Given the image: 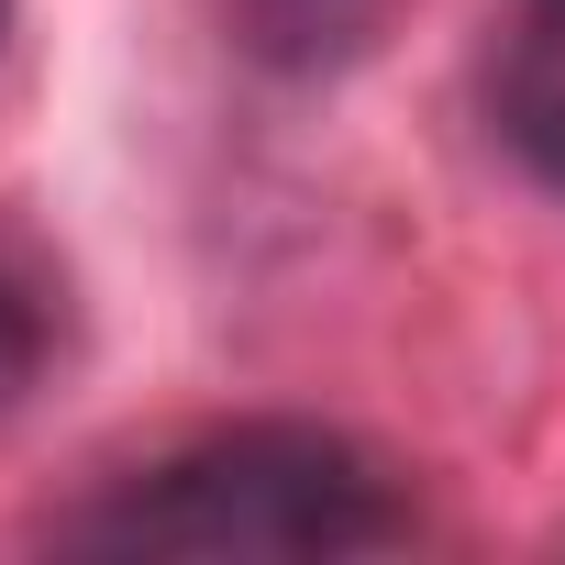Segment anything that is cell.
<instances>
[{
    "instance_id": "5b68a950",
    "label": "cell",
    "mask_w": 565,
    "mask_h": 565,
    "mask_svg": "<svg viewBox=\"0 0 565 565\" xmlns=\"http://www.w3.org/2000/svg\"><path fill=\"white\" fill-rule=\"evenodd\" d=\"M499 56H554L565 67V0H510L499 12Z\"/></svg>"
},
{
    "instance_id": "277c9868",
    "label": "cell",
    "mask_w": 565,
    "mask_h": 565,
    "mask_svg": "<svg viewBox=\"0 0 565 565\" xmlns=\"http://www.w3.org/2000/svg\"><path fill=\"white\" fill-rule=\"evenodd\" d=\"M45 344H56V322H45V289L23 277V255L0 244V411H12V399L45 377Z\"/></svg>"
},
{
    "instance_id": "3957f363",
    "label": "cell",
    "mask_w": 565,
    "mask_h": 565,
    "mask_svg": "<svg viewBox=\"0 0 565 565\" xmlns=\"http://www.w3.org/2000/svg\"><path fill=\"white\" fill-rule=\"evenodd\" d=\"M488 134H499L543 189H565V67H554V56H499V45H488Z\"/></svg>"
},
{
    "instance_id": "6da1fadb",
    "label": "cell",
    "mask_w": 565,
    "mask_h": 565,
    "mask_svg": "<svg viewBox=\"0 0 565 565\" xmlns=\"http://www.w3.org/2000/svg\"><path fill=\"white\" fill-rule=\"evenodd\" d=\"M45 543L111 565H344L411 543V488L333 422H222L45 521Z\"/></svg>"
},
{
    "instance_id": "7a4b0ae2",
    "label": "cell",
    "mask_w": 565,
    "mask_h": 565,
    "mask_svg": "<svg viewBox=\"0 0 565 565\" xmlns=\"http://www.w3.org/2000/svg\"><path fill=\"white\" fill-rule=\"evenodd\" d=\"M388 34H399V0H222V45L289 89L355 78Z\"/></svg>"
},
{
    "instance_id": "8992f818",
    "label": "cell",
    "mask_w": 565,
    "mask_h": 565,
    "mask_svg": "<svg viewBox=\"0 0 565 565\" xmlns=\"http://www.w3.org/2000/svg\"><path fill=\"white\" fill-rule=\"evenodd\" d=\"M0 34H12V0H0Z\"/></svg>"
}]
</instances>
